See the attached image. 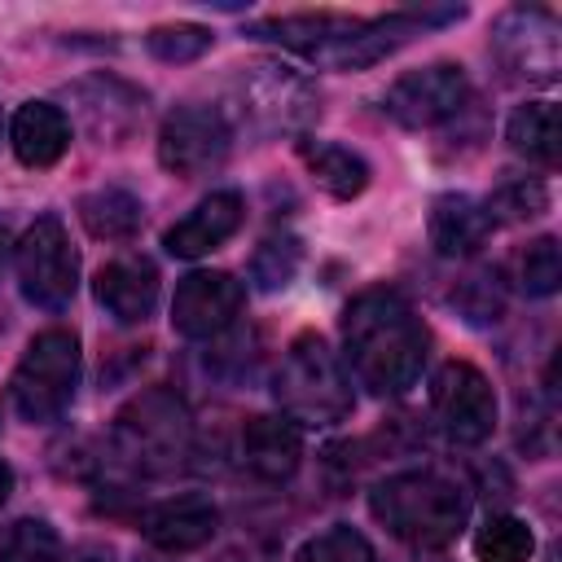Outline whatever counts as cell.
Returning <instances> with one entry per match:
<instances>
[{
	"label": "cell",
	"instance_id": "obj_1",
	"mask_svg": "<svg viewBox=\"0 0 562 562\" xmlns=\"http://www.w3.org/2000/svg\"><path fill=\"white\" fill-rule=\"evenodd\" d=\"M426 347V321L395 285H369L342 312L347 364L373 395H404L408 386H417Z\"/></svg>",
	"mask_w": 562,
	"mask_h": 562
},
{
	"label": "cell",
	"instance_id": "obj_2",
	"mask_svg": "<svg viewBox=\"0 0 562 562\" xmlns=\"http://www.w3.org/2000/svg\"><path fill=\"white\" fill-rule=\"evenodd\" d=\"M369 509L391 536L422 544V549H439L461 536V527L470 518V496L448 474L404 470V474L382 479L369 492Z\"/></svg>",
	"mask_w": 562,
	"mask_h": 562
},
{
	"label": "cell",
	"instance_id": "obj_3",
	"mask_svg": "<svg viewBox=\"0 0 562 562\" xmlns=\"http://www.w3.org/2000/svg\"><path fill=\"white\" fill-rule=\"evenodd\" d=\"M272 395L285 413V422H299V426H338L351 417V378L338 360V351L321 338V334H299L281 364H277V378H272Z\"/></svg>",
	"mask_w": 562,
	"mask_h": 562
},
{
	"label": "cell",
	"instance_id": "obj_4",
	"mask_svg": "<svg viewBox=\"0 0 562 562\" xmlns=\"http://www.w3.org/2000/svg\"><path fill=\"white\" fill-rule=\"evenodd\" d=\"M75 386H79V338H75V329L53 325L26 342V351L9 378V400L22 422L48 426L70 408Z\"/></svg>",
	"mask_w": 562,
	"mask_h": 562
},
{
	"label": "cell",
	"instance_id": "obj_5",
	"mask_svg": "<svg viewBox=\"0 0 562 562\" xmlns=\"http://www.w3.org/2000/svg\"><path fill=\"white\" fill-rule=\"evenodd\" d=\"M189 439H193V422L184 400L171 386H145L114 417L119 452L145 474H162L180 465V457L189 452Z\"/></svg>",
	"mask_w": 562,
	"mask_h": 562
},
{
	"label": "cell",
	"instance_id": "obj_6",
	"mask_svg": "<svg viewBox=\"0 0 562 562\" xmlns=\"http://www.w3.org/2000/svg\"><path fill=\"white\" fill-rule=\"evenodd\" d=\"M13 268H18V285L26 294V303L44 307V312H61L75 299L79 285V255L70 246V233L57 215H40L18 250H13Z\"/></svg>",
	"mask_w": 562,
	"mask_h": 562
},
{
	"label": "cell",
	"instance_id": "obj_7",
	"mask_svg": "<svg viewBox=\"0 0 562 562\" xmlns=\"http://www.w3.org/2000/svg\"><path fill=\"white\" fill-rule=\"evenodd\" d=\"M496 61L527 83H553L562 66V26L540 4H514L492 22Z\"/></svg>",
	"mask_w": 562,
	"mask_h": 562
},
{
	"label": "cell",
	"instance_id": "obj_8",
	"mask_svg": "<svg viewBox=\"0 0 562 562\" xmlns=\"http://www.w3.org/2000/svg\"><path fill=\"white\" fill-rule=\"evenodd\" d=\"M430 408L443 435L461 448L483 443L496 430V391L470 360H448L430 382Z\"/></svg>",
	"mask_w": 562,
	"mask_h": 562
},
{
	"label": "cell",
	"instance_id": "obj_9",
	"mask_svg": "<svg viewBox=\"0 0 562 562\" xmlns=\"http://www.w3.org/2000/svg\"><path fill=\"white\" fill-rule=\"evenodd\" d=\"M233 127L215 105H176L158 127V162L180 176H206L228 158Z\"/></svg>",
	"mask_w": 562,
	"mask_h": 562
},
{
	"label": "cell",
	"instance_id": "obj_10",
	"mask_svg": "<svg viewBox=\"0 0 562 562\" xmlns=\"http://www.w3.org/2000/svg\"><path fill=\"white\" fill-rule=\"evenodd\" d=\"M465 97H470V79H465V66L457 61H435V66H422V70H408L400 75L386 97H382V110L400 123V127H439L448 119H457L465 110Z\"/></svg>",
	"mask_w": 562,
	"mask_h": 562
},
{
	"label": "cell",
	"instance_id": "obj_11",
	"mask_svg": "<svg viewBox=\"0 0 562 562\" xmlns=\"http://www.w3.org/2000/svg\"><path fill=\"white\" fill-rule=\"evenodd\" d=\"M241 105L263 132H294L321 110L312 83L277 61H259L241 70Z\"/></svg>",
	"mask_w": 562,
	"mask_h": 562
},
{
	"label": "cell",
	"instance_id": "obj_12",
	"mask_svg": "<svg viewBox=\"0 0 562 562\" xmlns=\"http://www.w3.org/2000/svg\"><path fill=\"white\" fill-rule=\"evenodd\" d=\"M66 97H70V110L83 123V132L105 140V145H123L145 119V92L114 79V75L75 79Z\"/></svg>",
	"mask_w": 562,
	"mask_h": 562
},
{
	"label": "cell",
	"instance_id": "obj_13",
	"mask_svg": "<svg viewBox=\"0 0 562 562\" xmlns=\"http://www.w3.org/2000/svg\"><path fill=\"white\" fill-rule=\"evenodd\" d=\"M246 303V290L233 272H189L171 299V325L184 338H215L224 334Z\"/></svg>",
	"mask_w": 562,
	"mask_h": 562
},
{
	"label": "cell",
	"instance_id": "obj_14",
	"mask_svg": "<svg viewBox=\"0 0 562 562\" xmlns=\"http://www.w3.org/2000/svg\"><path fill=\"white\" fill-rule=\"evenodd\" d=\"M241 220H246L241 193H237V189H220V193L202 198L180 224H171L167 237H162V246H167V255H176V259H198V255L220 250V246L241 228Z\"/></svg>",
	"mask_w": 562,
	"mask_h": 562
},
{
	"label": "cell",
	"instance_id": "obj_15",
	"mask_svg": "<svg viewBox=\"0 0 562 562\" xmlns=\"http://www.w3.org/2000/svg\"><path fill=\"white\" fill-rule=\"evenodd\" d=\"M92 290L119 325H145L158 307V268L145 255H119L97 272Z\"/></svg>",
	"mask_w": 562,
	"mask_h": 562
},
{
	"label": "cell",
	"instance_id": "obj_16",
	"mask_svg": "<svg viewBox=\"0 0 562 562\" xmlns=\"http://www.w3.org/2000/svg\"><path fill=\"white\" fill-rule=\"evenodd\" d=\"M140 531L162 553H193V549H202V544L215 540L220 509L206 496H171V501L154 505L140 518Z\"/></svg>",
	"mask_w": 562,
	"mask_h": 562
},
{
	"label": "cell",
	"instance_id": "obj_17",
	"mask_svg": "<svg viewBox=\"0 0 562 562\" xmlns=\"http://www.w3.org/2000/svg\"><path fill=\"white\" fill-rule=\"evenodd\" d=\"M496 220L492 211L470 193H439L430 202V246L443 259H470L487 246Z\"/></svg>",
	"mask_w": 562,
	"mask_h": 562
},
{
	"label": "cell",
	"instance_id": "obj_18",
	"mask_svg": "<svg viewBox=\"0 0 562 562\" xmlns=\"http://www.w3.org/2000/svg\"><path fill=\"white\" fill-rule=\"evenodd\" d=\"M9 145L22 167H53L70 149V119L53 101H22L9 123Z\"/></svg>",
	"mask_w": 562,
	"mask_h": 562
},
{
	"label": "cell",
	"instance_id": "obj_19",
	"mask_svg": "<svg viewBox=\"0 0 562 562\" xmlns=\"http://www.w3.org/2000/svg\"><path fill=\"white\" fill-rule=\"evenodd\" d=\"M241 461L263 483L290 479L299 470V461H303L299 426L285 422V417H250L241 426Z\"/></svg>",
	"mask_w": 562,
	"mask_h": 562
},
{
	"label": "cell",
	"instance_id": "obj_20",
	"mask_svg": "<svg viewBox=\"0 0 562 562\" xmlns=\"http://www.w3.org/2000/svg\"><path fill=\"white\" fill-rule=\"evenodd\" d=\"M79 220L101 241H132L145 224V202L123 184H101L79 198Z\"/></svg>",
	"mask_w": 562,
	"mask_h": 562
},
{
	"label": "cell",
	"instance_id": "obj_21",
	"mask_svg": "<svg viewBox=\"0 0 562 562\" xmlns=\"http://www.w3.org/2000/svg\"><path fill=\"white\" fill-rule=\"evenodd\" d=\"M299 154H303L312 180H316L329 198L347 202V198H360V193L369 189V162H364L356 149H347V145H338V140H303Z\"/></svg>",
	"mask_w": 562,
	"mask_h": 562
},
{
	"label": "cell",
	"instance_id": "obj_22",
	"mask_svg": "<svg viewBox=\"0 0 562 562\" xmlns=\"http://www.w3.org/2000/svg\"><path fill=\"white\" fill-rule=\"evenodd\" d=\"M505 140L514 154H522L540 167H553L558 162V110H553V101L518 105L505 123Z\"/></svg>",
	"mask_w": 562,
	"mask_h": 562
},
{
	"label": "cell",
	"instance_id": "obj_23",
	"mask_svg": "<svg viewBox=\"0 0 562 562\" xmlns=\"http://www.w3.org/2000/svg\"><path fill=\"white\" fill-rule=\"evenodd\" d=\"M531 553H536V536L514 514H492L474 531V558L479 562H531Z\"/></svg>",
	"mask_w": 562,
	"mask_h": 562
},
{
	"label": "cell",
	"instance_id": "obj_24",
	"mask_svg": "<svg viewBox=\"0 0 562 562\" xmlns=\"http://www.w3.org/2000/svg\"><path fill=\"white\" fill-rule=\"evenodd\" d=\"M61 536L44 518H13L0 527V562H57Z\"/></svg>",
	"mask_w": 562,
	"mask_h": 562
},
{
	"label": "cell",
	"instance_id": "obj_25",
	"mask_svg": "<svg viewBox=\"0 0 562 562\" xmlns=\"http://www.w3.org/2000/svg\"><path fill=\"white\" fill-rule=\"evenodd\" d=\"M294 562H378V549L369 544L364 531H356L347 522H334V527L307 536L299 544Z\"/></svg>",
	"mask_w": 562,
	"mask_h": 562
},
{
	"label": "cell",
	"instance_id": "obj_26",
	"mask_svg": "<svg viewBox=\"0 0 562 562\" xmlns=\"http://www.w3.org/2000/svg\"><path fill=\"white\" fill-rule=\"evenodd\" d=\"M299 263H303L299 237H268V241H259V250L250 255V277H255L259 290H281V285L294 281Z\"/></svg>",
	"mask_w": 562,
	"mask_h": 562
},
{
	"label": "cell",
	"instance_id": "obj_27",
	"mask_svg": "<svg viewBox=\"0 0 562 562\" xmlns=\"http://www.w3.org/2000/svg\"><path fill=\"white\" fill-rule=\"evenodd\" d=\"M211 44H215V31L198 26V22H171V26H154L145 35V48L158 61H198Z\"/></svg>",
	"mask_w": 562,
	"mask_h": 562
},
{
	"label": "cell",
	"instance_id": "obj_28",
	"mask_svg": "<svg viewBox=\"0 0 562 562\" xmlns=\"http://www.w3.org/2000/svg\"><path fill=\"white\" fill-rule=\"evenodd\" d=\"M483 206L492 211V220H531L549 206V193L540 180H505Z\"/></svg>",
	"mask_w": 562,
	"mask_h": 562
},
{
	"label": "cell",
	"instance_id": "obj_29",
	"mask_svg": "<svg viewBox=\"0 0 562 562\" xmlns=\"http://www.w3.org/2000/svg\"><path fill=\"white\" fill-rule=\"evenodd\" d=\"M562 285V250L558 237H536L522 250V290L527 294H553Z\"/></svg>",
	"mask_w": 562,
	"mask_h": 562
},
{
	"label": "cell",
	"instance_id": "obj_30",
	"mask_svg": "<svg viewBox=\"0 0 562 562\" xmlns=\"http://www.w3.org/2000/svg\"><path fill=\"white\" fill-rule=\"evenodd\" d=\"M9 492H13V470H9V461L0 457V505L9 501Z\"/></svg>",
	"mask_w": 562,
	"mask_h": 562
},
{
	"label": "cell",
	"instance_id": "obj_31",
	"mask_svg": "<svg viewBox=\"0 0 562 562\" xmlns=\"http://www.w3.org/2000/svg\"><path fill=\"white\" fill-rule=\"evenodd\" d=\"M79 562H110V549L92 544V549H79Z\"/></svg>",
	"mask_w": 562,
	"mask_h": 562
},
{
	"label": "cell",
	"instance_id": "obj_32",
	"mask_svg": "<svg viewBox=\"0 0 562 562\" xmlns=\"http://www.w3.org/2000/svg\"><path fill=\"white\" fill-rule=\"evenodd\" d=\"M4 263H9V237H4V228H0V277H4Z\"/></svg>",
	"mask_w": 562,
	"mask_h": 562
}]
</instances>
